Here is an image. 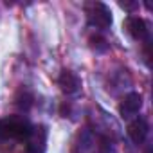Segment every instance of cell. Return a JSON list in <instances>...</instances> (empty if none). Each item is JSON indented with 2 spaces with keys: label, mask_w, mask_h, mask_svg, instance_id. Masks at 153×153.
Masks as SVG:
<instances>
[{
  "label": "cell",
  "mask_w": 153,
  "mask_h": 153,
  "mask_svg": "<svg viewBox=\"0 0 153 153\" xmlns=\"http://www.w3.org/2000/svg\"><path fill=\"white\" fill-rule=\"evenodd\" d=\"M33 126L24 121V119H16V117H6L0 119V139H16V140H27V137L31 135Z\"/></svg>",
  "instance_id": "1"
},
{
  "label": "cell",
  "mask_w": 153,
  "mask_h": 153,
  "mask_svg": "<svg viewBox=\"0 0 153 153\" xmlns=\"http://www.w3.org/2000/svg\"><path fill=\"white\" fill-rule=\"evenodd\" d=\"M85 13H87L88 25H92L96 29H108L114 22L110 7L103 2H88L85 6Z\"/></svg>",
  "instance_id": "2"
},
{
  "label": "cell",
  "mask_w": 153,
  "mask_h": 153,
  "mask_svg": "<svg viewBox=\"0 0 153 153\" xmlns=\"http://www.w3.org/2000/svg\"><path fill=\"white\" fill-rule=\"evenodd\" d=\"M124 27H126V33L133 40H137V42H149V27H148L144 18H140V16H128L126 22H124Z\"/></svg>",
  "instance_id": "3"
},
{
  "label": "cell",
  "mask_w": 153,
  "mask_h": 153,
  "mask_svg": "<svg viewBox=\"0 0 153 153\" xmlns=\"http://www.w3.org/2000/svg\"><path fill=\"white\" fill-rule=\"evenodd\" d=\"M142 108V96L139 92H130L124 96V99L119 105V114L123 119H130L135 117L139 114V110Z\"/></svg>",
  "instance_id": "4"
},
{
  "label": "cell",
  "mask_w": 153,
  "mask_h": 153,
  "mask_svg": "<svg viewBox=\"0 0 153 153\" xmlns=\"http://www.w3.org/2000/svg\"><path fill=\"white\" fill-rule=\"evenodd\" d=\"M58 87L61 88L63 94L74 96L81 90V79L78 74H74L72 70H61L59 78H58Z\"/></svg>",
  "instance_id": "5"
},
{
  "label": "cell",
  "mask_w": 153,
  "mask_h": 153,
  "mask_svg": "<svg viewBox=\"0 0 153 153\" xmlns=\"http://www.w3.org/2000/svg\"><path fill=\"white\" fill-rule=\"evenodd\" d=\"M148 133H149V124H148V121L144 117H135L128 124V135L133 140V144H137V146L146 140Z\"/></svg>",
  "instance_id": "6"
},
{
  "label": "cell",
  "mask_w": 153,
  "mask_h": 153,
  "mask_svg": "<svg viewBox=\"0 0 153 153\" xmlns=\"http://www.w3.org/2000/svg\"><path fill=\"white\" fill-rule=\"evenodd\" d=\"M47 144V130L45 126H33L31 135L27 137V151L29 153H42Z\"/></svg>",
  "instance_id": "7"
},
{
  "label": "cell",
  "mask_w": 153,
  "mask_h": 153,
  "mask_svg": "<svg viewBox=\"0 0 153 153\" xmlns=\"http://www.w3.org/2000/svg\"><path fill=\"white\" fill-rule=\"evenodd\" d=\"M16 106L22 108V110H29L33 106V96L27 92V90H22L18 96H16Z\"/></svg>",
  "instance_id": "8"
},
{
  "label": "cell",
  "mask_w": 153,
  "mask_h": 153,
  "mask_svg": "<svg viewBox=\"0 0 153 153\" xmlns=\"http://www.w3.org/2000/svg\"><path fill=\"white\" fill-rule=\"evenodd\" d=\"M90 45H92V49H96L97 52H105V51H108V42L103 38V36H92L90 38Z\"/></svg>",
  "instance_id": "9"
},
{
  "label": "cell",
  "mask_w": 153,
  "mask_h": 153,
  "mask_svg": "<svg viewBox=\"0 0 153 153\" xmlns=\"http://www.w3.org/2000/svg\"><path fill=\"white\" fill-rule=\"evenodd\" d=\"M99 148H101V153H110V151H112V142H110L108 139H101Z\"/></svg>",
  "instance_id": "10"
},
{
  "label": "cell",
  "mask_w": 153,
  "mask_h": 153,
  "mask_svg": "<svg viewBox=\"0 0 153 153\" xmlns=\"http://www.w3.org/2000/svg\"><path fill=\"white\" fill-rule=\"evenodd\" d=\"M144 153H151V148H149V146H148V148H146V151H144Z\"/></svg>",
  "instance_id": "11"
}]
</instances>
